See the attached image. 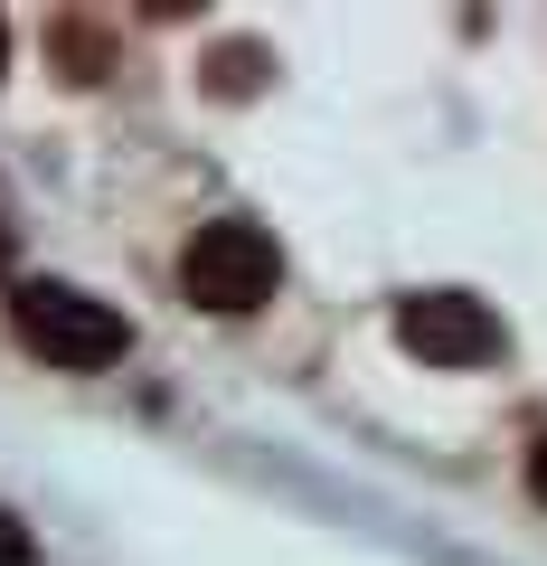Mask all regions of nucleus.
Returning <instances> with one entry per match:
<instances>
[{
  "mask_svg": "<svg viewBox=\"0 0 547 566\" xmlns=\"http://www.w3.org/2000/svg\"><path fill=\"white\" fill-rule=\"evenodd\" d=\"M180 293L199 312H255L284 293V245H274V227L255 218H208L199 237L180 245Z\"/></svg>",
  "mask_w": 547,
  "mask_h": 566,
  "instance_id": "2",
  "label": "nucleus"
},
{
  "mask_svg": "<svg viewBox=\"0 0 547 566\" xmlns=\"http://www.w3.org/2000/svg\"><path fill=\"white\" fill-rule=\"evenodd\" d=\"M397 340L425 368H491L509 349V322L482 293H406L397 303Z\"/></svg>",
  "mask_w": 547,
  "mask_h": 566,
  "instance_id": "3",
  "label": "nucleus"
},
{
  "mask_svg": "<svg viewBox=\"0 0 547 566\" xmlns=\"http://www.w3.org/2000/svg\"><path fill=\"white\" fill-rule=\"evenodd\" d=\"M208 85H218V95H255V85H264V57H255V48H227Z\"/></svg>",
  "mask_w": 547,
  "mask_h": 566,
  "instance_id": "5",
  "label": "nucleus"
},
{
  "mask_svg": "<svg viewBox=\"0 0 547 566\" xmlns=\"http://www.w3.org/2000/svg\"><path fill=\"white\" fill-rule=\"evenodd\" d=\"M0 76H10V20H0Z\"/></svg>",
  "mask_w": 547,
  "mask_h": 566,
  "instance_id": "9",
  "label": "nucleus"
},
{
  "mask_svg": "<svg viewBox=\"0 0 547 566\" xmlns=\"http://www.w3.org/2000/svg\"><path fill=\"white\" fill-rule=\"evenodd\" d=\"M0 566H39V538H29L10 510H0Z\"/></svg>",
  "mask_w": 547,
  "mask_h": 566,
  "instance_id": "6",
  "label": "nucleus"
},
{
  "mask_svg": "<svg viewBox=\"0 0 547 566\" xmlns=\"http://www.w3.org/2000/svg\"><path fill=\"white\" fill-rule=\"evenodd\" d=\"M528 491H538V501H547V434H538V444H528Z\"/></svg>",
  "mask_w": 547,
  "mask_h": 566,
  "instance_id": "7",
  "label": "nucleus"
},
{
  "mask_svg": "<svg viewBox=\"0 0 547 566\" xmlns=\"http://www.w3.org/2000/svg\"><path fill=\"white\" fill-rule=\"evenodd\" d=\"M10 255H20V245H10V218H0V274H10Z\"/></svg>",
  "mask_w": 547,
  "mask_h": 566,
  "instance_id": "8",
  "label": "nucleus"
},
{
  "mask_svg": "<svg viewBox=\"0 0 547 566\" xmlns=\"http://www.w3.org/2000/svg\"><path fill=\"white\" fill-rule=\"evenodd\" d=\"M57 48H66V76H76V85H95V76H104V39H95L85 20H66V29H57Z\"/></svg>",
  "mask_w": 547,
  "mask_h": 566,
  "instance_id": "4",
  "label": "nucleus"
},
{
  "mask_svg": "<svg viewBox=\"0 0 547 566\" xmlns=\"http://www.w3.org/2000/svg\"><path fill=\"white\" fill-rule=\"evenodd\" d=\"M10 331H20L48 368H76V378H85V368H114L123 349H133V322H123L104 293H85V283H48V274L10 293Z\"/></svg>",
  "mask_w": 547,
  "mask_h": 566,
  "instance_id": "1",
  "label": "nucleus"
}]
</instances>
